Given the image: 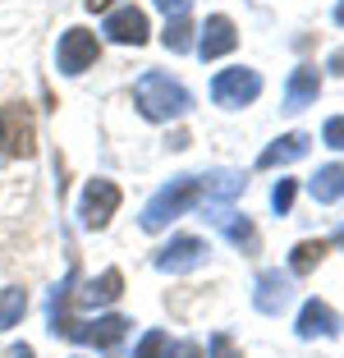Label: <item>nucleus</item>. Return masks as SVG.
I'll return each instance as SVG.
<instances>
[{
    "instance_id": "obj_1",
    "label": "nucleus",
    "mask_w": 344,
    "mask_h": 358,
    "mask_svg": "<svg viewBox=\"0 0 344 358\" xmlns=\"http://www.w3.org/2000/svg\"><path fill=\"white\" fill-rule=\"evenodd\" d=\"M134 101H138V110H143L147 120H157V124H166V120H179V115H188V106H193V96H188V87L184 83H175L170 74H143L138 78V87H134Z\"/></svg>"
},
{
    "instance_id": "obj_2",
    "label": "nucleus",
    "mask_w": 344,
    "mask_h": 358,
    "mask_svg": "<svg viewBox=\"0 0 344 358\" xmlns=\"http://www.w3.org/2000/svg\"><path fill=\"white\" fill-rule=\"evenodd\" d=\"M202 198V184L193 175H179V179H170L166 189H157L152 193V202H147L143 207V230H166L170 221H175V216H184L188 207H193V202Z\"/></svg>"
},
{
    "instance_id": "obj_3",
    "label": "nucleus",
    "mask_w": 344,
    "mask_h": 358,
    "mask_svg": "<svg viewBox=\"0 0 344 358\" xmlns=\"http://www.w3.org/2000/svg\"><path fill=\"white\" fill-rule=\"evenodd\" d=\"M0 152H5L10 161L32 157V152H37V134H32V110H28L23 101L0 106Z\"/></svg>"
},
{
    "instance_id": "obj_4",
    "label": "nucleus",
    "mask_w": 344,
    "mask_h": 358,
    "mask_svg": "<svg viewBox=\"0 0 344 358\" xmlns=\"http://www.w3.org/2000/svg\"><path fill=\"white\" fill-rule=\"evenodd\" d=\"M261 96V74L257 69H220L216 78H211V101L216 106H248Z\"/></svg>"
},
{
    "instance_id": "obj_5",
    "label": "nucleus",
    "mask_w": 344,
    "mask_h": 358,
    "mask_svg": "<svg viewBox=\"0 0 344 358\" xmlns=\"http://www.w3.org/2000/svg\"><path fill=\"white\" fill-rule=\"evenodd\" d=\"M115 207H120V184L92 179V184L83 189V202H78V221H83L87 230H101V225L115 216Z\"/></svg>"
},
{
    "instance_id": "obj_6",
    "label": "nucleus",
    "mask_w": 344,
    "mask_h": 358,
    "mask_svg": "<svg viewBox=\"0 0 344 358\" xmlns=\"http://www.w3.org/2000/svg\"><path fill=\"white\" fill-rule=\"evenodd\" d=\"M96 37L87 28H69L60 37V51H55V64H60V74H83V69H92V60H96Z\"/></svg>"
},
{
    "instance_id": "obj_7",
    "label": "nucleus",
    "mask_w": 344,
    "mask_h": 358,
    "mask_svg": "<svg viewBox=\"0 0 344 358\" xmlns=\"http://www.w3.org/2000/svg\"><path fill=\"white\" fill-rule=\"evenodd\" d=\"M129 322L124 317H96V322H69L64 340H78V345H92V349H115L124 340Z\"/></svg>"
},
{
    "instance_id": "obj_8",
    "label": "nucleus",
    "mask_w": 344,
    "mask_h": 358,
    "mask_svg": "<svg viewBox=\"0 0 344 358\" xmlns=\"http://www.w3.org/2000/svg\"><path fill=\"white\" fill-rule=\"evenodd\" d=\"M202 257H207V243H202L198 234H179V239H170L157 253V266L170 271V275H184V271H193V266H202Z\"/></svg>"
},
{
    "instance_id": "obj_9",
    "label": "nucleus",
    "mask_w": 344,
    "mask_h": 358,
    "mask_svg": "<svg viewBox=\"0 0 344 358\" xmlns=\"http://www.w3.org/2000/svg\"><path fill=\"white\" fill-rule=\"evenodd\" d=\"M289 299H294L289 275H280V271H261L257 275V289H252V308H257V313L280 317L285 308H289Z\"/></svg>"
},
{
    "instance_id": "obj_10",
    "label": "nucleus",
    "mask_w": 344,
    "mask_h": 358,
    "mask_svg": "<svg viewBox=\"0 0 344 358\" xmlns=\"http://www.w3.org/2000/svg\"><path fill=\"white\" fill-rule=\"evenodd\" d=\"M106 37L120 46H143L147 42V14L134 10V5H124V10H115L110 19H106Z\"/></svg>"
},
{
    "instance_id": "obj_11",
    "label": "nucleus",
    "mask_w": 344,
    "mask_h": 358,
    "mask_svg": "<svg viewBox=\"0 0 344 358\" xmlns=\"http://www.w3.org/2000/svg\"><path fill=\"white\" fill-rule=\"evenodd\" d=\"M335 331H340V317H335V308L331 303H322V299H308L303 303V313H299V336L303 340H331Z\"/></svg>"
},
{
    "instance_id": "obj_12",
    "label": "nucleus",
    "mask_w": 344,
    "mask_h": 358,
    "mask_svg": "<svg viewBox=\"0 0 344 358\" xmlns=\"http://www.w3.org/2000/svg\"><path fill=\"white\" fill-rule=\"evenodd\" d=\"M234 46H239V32H234V23H229L225 14L207 19V28H202V42H198V55H202V60H220V55H229Z\"/></svg>"
},
{
    "instance_id": "obj_13",
    "label": "nucleus",
    "mask_w": 344,
    "mask_h": 358,
    "mask_svg": "<svg viewBox=\"0 0 344 358\" xmlns=\"http://www.w3.org/2000/svg\"><path fill=\"white\" fill-rule=\"evenodd\" d=\"M211 221L225 230V239L234 243V248H243V253H257V225H252L248 216H239V211H229V207H211Z\"/></svg>"
},
{
    "instance_id": "obj_14",
    "label": "nucleus",
    "mask_w": 344,
    "mask_h": 358,
    "mask_svg": "<svg viewBox=\"0 0 344 358\" xmlns=\"http://www.w3.org/2000/svg\"><path fill=\"white\" fill-rule=\"evenodd\" d=\"M317 92H322V78H317L313 64H299L285 83V110H303V106H313Z\"/></svg>"
},
{
    "instance_id": "obj_15",
    "label": "nucleus",
    "mask_w": 344,
    "mask_h": 358,
    "mask_svg": "<svg viewBox=\"0 0 344 358\" xmlns=\"http://www.w3.org/2000/svg\"><path fill=\"white\" fill-rule=\"evenodd\" d=\"M124 294V275L115 271V266H106L101 275H96V280H87V289H78V303L83 308H106V303H115V299Z\"/></svg>"
},
{
    "instance_id": "obj_16",
    "label": "nucleus",
    "mask_w": 344,
    "mask_h": 358,
    "mask_svg": "<svg viewBox=\"0 0 344 358\" xmlns=\"http://www.w3.org/2000/svg\"><path fill=\"white\" fill-rule=\"evenodd\" d=\"M308 148H313V143H308V134H285V138H275L271 148H266V152H261V157H257V166H261V170L289 166V161L308 157Z\"/></svg>"
},
{
    "instance_id": "obj_17",
    "label": "nucleus",
    "mask_w": 344,
    "mask_h": 358,
    "mask_svg": "<svg viewBox=\"0 0 344 358\" xmlns=\"http://www.w3.org/2000/svg\"><path fill=\"white\" fill-rule=\"evenodd\" d=\"M198 184H202V193H207L211 207H225L229 198H239V193H243V184H248V179H243L239 170H211L207 179H198Z\"/></svg>"
},
{
    "instance_id": "obj_18",
    "label": "nucleus",
    "mask_w": 344,
    "mask_h": 358,
    "mask_svg": "<svg viewBox=\"0 0 344 358\" xmlns=\"http://www.w3.org/2000/svg\"><path fill=\"white\" fill-rule=\"evenodd\" d=\"M308 193H313L317 202H340V198H344V166H340V161L317 170L313 184H308Z\"/></svg>"
},
{
    "instance_id": "obj_19",
    "label": "nucleus",
    "mask_w": 344,
    "mask_h": 358,
    "mask_svg": "<svg viewBox=\"0 0 344 358\" xmlns=\"http://www.w3.org/2000/svg\"><path fill=\"white\" fill-rule=\"evenodd\" d=\"M322 257H326V239H303L299 248L289 253V271L294 275H308L317 262H322Z\"/></svg>"
},
{
    "instance_id": "obj_20",
    "label": "nucleus",
    "mask_w": 344,
    "mask_h": 358,
    "mask_svg": "<svg viewBox=\"0 0 344 358\" xmlns=\"http://www.w3.org/2000/svg\"><path fill=\"white\" fill-rule=\"evenodd\" d=\"M28 313V289H5L0 294V331H10V327H19V317Z\"/></svg>"
},
{
    "instance_id": "obj_21",
    "label": "nucleus",
    "mask_w": 344,
    "mask_h": 358,
    "mask_svg": "<svg viewBox=\"0 0 344 358\" xmlns=\"http://www.w3.org/2000/svg\"><path fill=\"white\" fill-rule=\"evenodd\" d=\"M166 51H175V55H184L188 46H193V23H188V14H175V19L166 23Z\"/></svg>"
},
{
    "instance_id": "obj_22",
    "label": "nucleus",
    "mask_w": 344,
    "mask_h": 358,
    "mask_svg": "<svg viewBox=\"0 0 344 358\" xmlns=\"http://www.w3.org/2000/svg\"><path fill=\"white\" fill-rule=\"evenodd\" d=\"M129 358H166V331H147Z\"/></svg>"
},
{
    "instance_id": "obj_23",
    "label": "nucleus",
    "mask_w": 344,
    "mask_h": 358,
    "mask_svg": "<svg viewBox=\"0 0 344 358\" xmlns=\"http://www.w3.org/2000/svg\"><path fill=\"white\" fill-rule=\"evenodd\" d=\"M294 193H299V184H294V179H280V184L271 189V207L280 211V216H285V211L294 207Z\"/></svg>"
},
{
    "instance_id": "obj_24",
    "label": "nucleus",
    "mask_w": 344,
    "mask_h": 358,
    "mask_svg": "<svg viewBox=\"0 0 344 358\" xmlns=\"http://www.w3.org/2000/svg\"><path fill=\"white\" fill-rule=\"evenodd\" d=\"M166 358H202L198 340H166Z\"/></svg>"
},
{
    "instance_id": "obj_25",
    "label": "nucleus",
    "mask_w": 344,
    "mask_h": 358,
    "mask_svg": "<svg viewBox=\"0 0 344 358\" xmlns=\"http://www.w3.org/2000/svg\"><path fill=\"white\" fill-rule=\"evenodd\" d=\"M211 358H243V354L234 349V340H229L225 331H216V336H211Z\"/></svg>"
},
{
    "instance_id": "obj_26",
    "label": "nucleus",
    "mask_w": 344,
    "mask_h": 358,
    "mask_svg": "<svg viewBox=\"0 0 344 358\" xmlns=\"http://www.w3.org/2000/svg\"><path fill=\"white\" fill-rule=\"evenodd\" d=\"M322 138H326V148H340V152H344V115H335V120H326V129H322Z\"/></svg>"
},
{
    "instance_id": "obj_27",
    "label": "nucleus",
    "mask_w": 344,
    "mask_h": 358,
    "mask_svg": "<svg viewBox=\"0 0 344 358\" xmlns=\"http://www.w3.org/2000/svg\"><path fill=\"white\" fill-rule=\"evenodd\" d=\"M157 5L170 14V19H175V14H188V5H193V0H157Z\"/></svg>"
},
{
    "instance_id": "obj_28",
    "label": "nucleus",
    "mask_w": 344,
    "mask_h": 358,
    "mask_svg": "<svg viewBox=\"0 0 344 358\" xmlns=\"http://www.w3.org/2000/svg\"><path fill=\"white\" fill-rule=\"evenodd\" d=\"M326 69H331V74H340V78H344V46H340V51H331V60H326Z\"/></svg>"
},
{
    "instance_id": "obj_29",
    "label": "nucleus",
    "mask_w": 344,
    "mask_h": 358,
    "mask_svg": "<svg viewBox=\"0 0 344 358\" xmlns=\"http://www.w3.org/2000/svg\"><path fill=\"white\" fill-rule=\"evenodd\" d=\"M110 5H115V0H87V10H92V14H101V10H110Z\"/></svg>"
},
{
    "instance_id": "obj_30",
    "label": "nucleus",
    "mask_w": 344,
    "mask_h": 358,
    "mask_svg": "<svg viewBox=\"0 0 344 358\" xmlns=\"http://www.w3.org/2000/svg\"><path fill=\"white\" fill-rule=\"evenodd\" d=\"M10 358H32V349H28V345H14V349H10Z\"/></svg>"
},
{
    "instance_id": "obj_31",
    "label": "nucleus",
    "mask_w": 344,
    "mask_h": 358,
    "mask_svg": "<svg viewBox=\"0 0 344 358\" xmlns=\"http://www.w3.org/2000/svg\"><path fill=\"white\" fill-rule=\"evenodd\" d=\"M335 23H340V28H344V0H340V5H335Z\"/></svg>"
},
{
    "instance_id": "obj_32",
    "label": "nucleus",
    "mask_w": 344,
    "mask_h": 358,
    "mask_svg": "<svg viewBox=\"0 0 344 358\" xmlns=\"http://www.w3.org/2000/svg\"><path fill=\"white\" fill-rule=\"evenodd\" d=\"M335 243H344V225H340V230H335Z\"/></svg>"
}]
</instances>
